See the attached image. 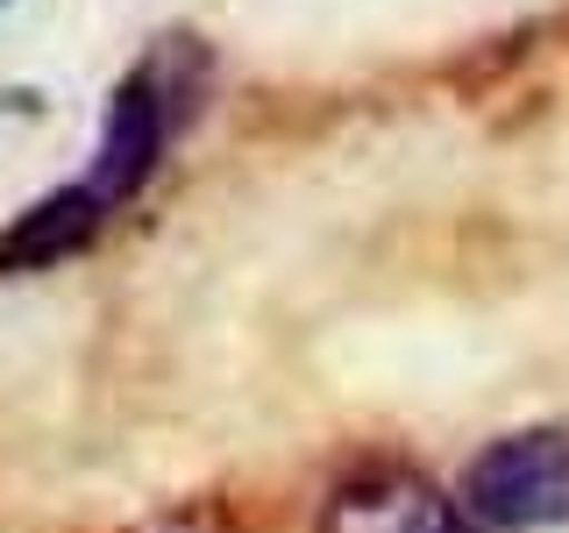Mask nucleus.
<instances>
[{"label":"nucleus","instance_id":"f257e3e1","mask_svg":"<svg viewBox=\"0 0 569 533\" xmlns=\"http://www.w3.org/2000/svg\"><path fill=\"white\" fill-rule=\"evenodd\" d=\"M462 512L491 533H533L569 520V434L562 426L498 434L462 470Z\"/></svg>","mask_w":569,"mask_h":533},{"label":"nucleus","instance_id":"f03ea898","mask_svg":"<svg viewBox=\"0 0 569 533\" xmlns=\"http://www.w3.org/2000/svg\"><path fill=\"white\" fill-rule=\"evenodd\" d=\"M320 533H470L462 497L427 484L420 470H356L349 484L328 491Z\"/></svg>","mask_w":569,"mask_h":533},{"label":"nucleus","instance_id":"20e7f679","mask_svg":"<svg viewBox=\"0 0 569 533\" xmlns=\"http://www.w3.org/2000/svg\"><path fill=\"white\" fill-rule=\"evenodd\" d=\"M136 533H236L221 512H164V520H142Z\"/></svg>","mask_w":569,"mask_h":533},{"label":"nucleus","instance_id":"7ed1b4c3","mask_svg":"<svg viewBox=\"0 0 569 533\" xmlns=\"http://www.w3.org/2000/svg\"><path fill=\"white\" fill-rule=\"evenodd\" d=\"M107 213L114 207H107L93 185H58V192H43V200H29L0 228V271H50V263L79 257V249L100 235Z\"/></svg>","mask_w":569,"mask_h":533}]
</instances>
